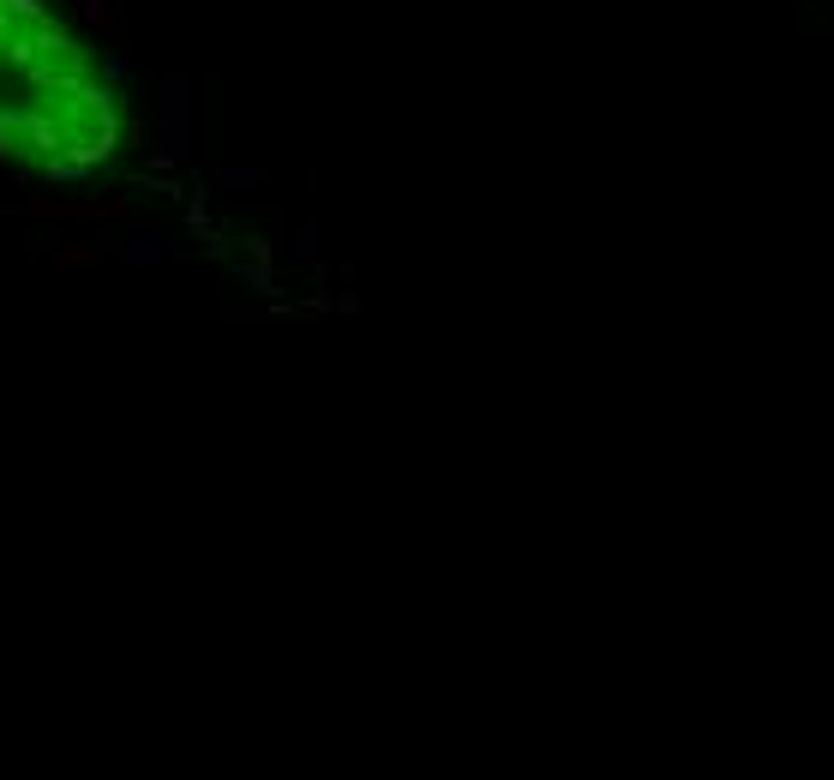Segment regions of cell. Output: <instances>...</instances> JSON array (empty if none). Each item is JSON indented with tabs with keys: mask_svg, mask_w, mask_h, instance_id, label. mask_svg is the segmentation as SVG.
<instances>
[{
	"mask_svg": "<svg viewBox=\"0 0 834 780\" xmlns=\"http://www.w3.org/2000/svg\"><path fill=\"white\" fill-rule=\"evenodd\" d=\"M241 282H246V289H259V294H271V289H276V282H271V264H259V259H252V264L241 271Z\"/></svg>",
	"mask_w": 834,
	"mask_h": 780,
	"instance_id": "6da1fadb",
	"label": "cell"
},
{
	"mask_svg": "<svg viewBox=\"0 0 834 780\" xmlns=\"http://www.w3.org/2000/svg\"><path fill=\"white\" fill-rule=\"evenodd\" d=\"M55 264H102V252H97V246H60Z\"/></svg>",
	"mask_w": 834,
	"mask_h": 780,
	"instance_id": "7a4b0ae2",
	"label": "cell"
},
{
	"mask_svg": "<svg viewBox=\"0 0 834 780\" xmlns=\"http://www.w3.org/2000/svg\"><path fill=\"white\" fill-rule=\"evenodd\" d=\"M157 259H169V246H157L150 234H139V246H132V264H157Z\"/></svg>",
	"mask_w": 834,
	"mask_h": 780,
	"instance_id": "3957f363",
	"label": "cell"
}]
</instances>
